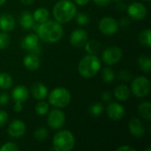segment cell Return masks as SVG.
<instances>
[{"label": "cell", "instance_id": "cell-1", "mask_svg": "<svg viewBox=\"0 0 151 151\" xmlns=\"http://www.w3.org/2000/svg\"><path fill=\"white\" fill-rule=\"evenodd\" d=\"M38 37L48 43H54L58 42L64 34L63 27L61 23L57 20H47L42 23H39L37 30Z\"/></svg>", "mask_w": 151, "mask_h": 151}, {"label": "cell", "instance_id": "cell-2", "mask_svg": "<svg viewBox=\"0 0 151 151\" xmlns=\"http://www.w3.org/2000/svg\"><path fill=\"white\" fill-rule=\"evenodd\" d=\"M76 13V5L70 0H59L53 7V17L55 20L61 24L72 20Z\"/></svg>", "mask_w": 151, "mask_h": 151}, {"label": "cell", "instance_id": "cell-3", "mask_svg": "<svg viewBox=\"0 0 151 151\" xmlns=\"http://www.w3.org/2000/svg\"><path fill=\"white\" fill-rule=\"evenodd\" d=\"M101 69L100 59L93 54L85 56L78 65V72L84 78L94 77Z\"/></svg>", "mask_w": 151, "mask_h": 151}, {"label": "cell", "instance_id": "cell-4", "mask_svg": "<svg viewBox=\"0 0 151 151\" xmlns=\"http://www.w3.org/2000/svg\"><path fill=\"white\" fill-rule=\"evenodd\" d=\"M52 145L56 151H71L75 145L74 135L68 130H60L54 135Z\"/></svg>", "mask_w": 151, "mask_h": 151}, {"label": "cell", "instance_id": "cell-5", "mask_svg": "<svg viewBox=\"0 0 151 151\" xmlns=\"http://www.w3.org/2000/svg\"><path fill=\"white\" fill-rule=\"evenodd\" d=\"M70 102L71 94L63 87L55 88L49 94V103L56 108H65L70 104Z\"/></svg>", "mask_w": 151, "mask_h": 151}, {"label": "cell", "instance_id": "cell-6", "mask_svg": "<svg viewBox=\"0 0 151 151\" xmlns=\"http://www.w3.org/2000/svg\"><path fill=\"white\" fill-rule=\"evenodd\" d=\"M132 93L139 98L147 96L150 92V80L144 76H139L132 81L131 84Z\"/></svg>", "mask_w": 151, "mask_h": 151}, {"label": "cell", "instance_id": "cell-7", "mask_svg": "<svg viewBox=\"0 0 151 151\" xmlns=\"http://www.w3.org/2000/svg\"><path fill=\"white\" fill-rule=\"evenodd\" d=\"M123 52L119 47L111 46L106 48L102 54V59L107 65H113L119 63L122 58Z\"/></svg>", "mask_w": 151, "mask_h": 151}, {"label": "cell", "instance_id": "cell-8", "mask_svg": "<svg viewBox=\"0 0 151 151\" xmlns=\"http://www.w3.org/2000/svg\"><path fill=\"white\" fill-rule=\"evenodd\" d=\"M47 122L50 128L60 129L65 123V114L59 109H54L49 112Z\"/></svg>", "mask_w": 151, "mask_h": 151}, {"label": "cell", "instance_id": "cell-9", "mask_svg": "<svg viewBox=\"0 0 151 151\" xmlns=\"http://www.w3.org/2000/svg\"><path fill=\"white\" fill-rule=\"evenodd\" d=\"M99 30L105 35H112L118 32L119 23L112 17H104L99 21Z\"/></svg>", "mask_w": 151, "mask_h": 151}, {"label": "cell", "instance_id": "cell-10", "mask_svg": "<svg viewBox=\"0 0 151 151\" xmlns=\"http://www.w3.org/2000/svg\"><path fill=\"white\" fill-rule=\"evenodd\" d=\"M127 14L128 16L135 20H141L145 19L147 15V8L146 6L139 2H134L130 5L127 6Z\"/></svg>", "mask_w": 151, "mask_h": 151}, {"label": "cell", "instance_id": "cell-11", "mask_svg": "<svg viewBox=\"0 0 151 151\" xmlns=\"http://www.w3.org/2000/svg\"><path fill=\"white\" fill-rule=\"evenodd\" d=\"M7 133L12 138H20L26 133V125L20 119H15L10 123Z\"/></svg>", "mask_w": 151, "mask_h": 151}, {"label": "cell", "instance_id": "cell-12", "mask_svg": "<svg viewBox=\"0 0 151 151\" xmlns=\"http://www.w3.org/2000/svg\"><path fill=\"white\" fill-rule=\"evenodd\" d=\"M21 48L29 51L37 53L39 49V37L35 34H28L21 41Z\"/></svg>", "mask_w": 151, "mask_h": 151}, {"label": "cell", "instance_id": "cell-13", "mask_svg": "<svg viewBox=\"0 0 151 151\" xmlns=\"http://www.w3.org/2000/svg\"><path fill=\"white\" fill-rule=\"evenodd\" d=\"M106 112L108 117L114 120H119L121 119L124 115H125V108L123 107V105H121L119 103L116 102H111L108 104V106L106 107Z\"/></svg>", "mask_w": 151, "mask_h": 151}, {"label": "cell", "instance_id": "cell-14", "mask_svg": "<svg viewBox=\"0 0 151 151\" xmlns=\"http://www.w3.org/2000/svg\"><path fill=\"white\" fill-rule=\"evenodd\" d=\"M87 41H88V33L82 28L75 29L74 31L72 32L70 35V43L73 47L81 48L84 46Z\"/></svg>", "mask_w": 151, "mask_h": 151}, {"label": "cell", "instance_id": "cell-15", "mask_svg": "<svg viewBox=\"0 0 151 151\" xmlns=\"http://www.w3.org/2000/svg\"><path fill=\"white\" fill-rule=\"evenodd\" d=\"M29 96V91L24 85L16 86L12 91V98L15 104H23Z\"/></svg>", "mask_w": 151, "mask_h": 151}, {"label": "cell", "instance_id": "cell-16", "mask_svg": "<svg viewBox=\"0 0 151 151\" xmlns=\"http://www.w3.org/2000/svg\"><path fill=\"white\" fill-rule=\"evenodd\" d=\"M128 129L132 135L141 138L145 134V127L143 126L142 120L138 118L132 119L128 123Z\"/></svg>", "mask_w": 151, "mask_h": 151}, {"label": "cell", "instance_id": "cell-17", "mask_svg": "<svg viewBox=\"0 0 151 151\" xmlns=\"http://www.w3.org/2000/svg\"><path fill=\"white\" fill-rule=\"evenodd\" d=\"M23 64L24 66L30 71L37 70L40 67V58L37 53L29 52L23 58Z\"/></svg>", "mask_w": 151, "mask_h": 151}, {"label": "cell", "instance_id": "cell-18", "mask_svg": "<svg viewBox=\"0 0 151 151\" xmlns=\"http://www.w3.org/2000/svg\"><path fill=\"white\" fill-rule=\"evenodd\" d=\"M31 93L34 98L37 100H43L48 96V88L44 84L41 82H36L33 84L31 88Z\"/></svg>", "mask_w": 151, "mask_h": 151}, {"label": "cell", "instance_id": "cell-19", "mask_svg": "<svg viewBox=\"0 0 151 151\" xmlns=\"http://www.w3.org/2000/svg\"><path fill=\"white\" fill-rule=\"evenodd\" d=\"M15 24V19L12 15L4 13L0 16V30L11 32L14 29Z\"/></svg>", "mask_w": 151, "mask_h": 151}, {"label": "cell", "instance_id": "cell-20", "mask_svg": "<svg viewBox=\"0 0 151 151\" xmlns=\"http://www.w3.org/2000/svg\"><path fill=\"white\" fill-rule=\"evenodd\" d=\"M32 15H33L34 20L35 22L42 23V22H45L49 19L50 12L48 11V9H46L44 7H40V8H37Z\"/></svg>", "mask_w": 151, "mask_h": 151}, {"label": "cell", "instance_id": "cell-21", "mask_svg": "<svg viewBox=\"0 0 151 151\" xmlns=\"http://www.w3.org/2000/svg\"><path fill=\"white\" fill-rule=\"evenodd\" d=\"M19 24L24 29H30L35 25V20L33 15L28 12H24L21 13L19 18Z\"/></svg>", "mask_w": 151, "mask_h": 151}, {"label": "cell", "instance_id": "cell-22", "mask_svg": "<svg viewBox=\"0 0 151 151\" xmlns=\"http://www.w3.org/2000/svg\"><path fill=\"white\" fill-rule=\"evenodd\" d=\"M114 96L119 101H126L130 96V89L126 85H119L114 90Z\"/></svg>", "mask_w": 151, "mask_h": 151}, {"label": "cell", "instance_id": "cell-23", "mask_svg": "<svg viewBox=\"0 0 151 151\" xmlns=\"http://www.w3.org/2000/svg\"><path fill=\"white\" fill-rule=\"evenodd\" d=\"M138 113L139 115L146 119V120H150L151 119V104L150 102L146 101L138 105Z\"/></svg>", "mask_w": 151, "mask_h": 151}, {"label": "cell", "instance_id": "cell-24", "mask_svg": "<svg viewBox=\"0 0 151 151\" xmlns=\"http://www.w3.org/2000/svg\"><path fill=\"white\" fill-rule=\"evenodd\" d=\"M138 64L141 70L146 73H150L151 69L150 57L146 55H142L138 58Z\"/></svg>", "mask_w": 151, "mask_h": 151}, {"label": "cell", "instance_id": "cell-25", "mask_svg": "<svg viewBox=\"0 0 151 151\" xmlns=\"http://www.w3.org/2000/svg\"><path fill=\"white\" fill-rule=\"evenodd\" d=\"M138 39H139V42H140L142 45H144V46H146V47L150 48V47L151 46L150 29V28H148V29H144V30H142V31L139 34Z\"/></svg>", "mask_w": 151, "mask_h": 151}, {"label": "cell", "instance_id": "cell-26", "mask_svg": "<svg viewBox=\"0 0 151 151\" xmlns=\"http://www.w3.org/2000/svg\"><path fill=\"white\" fill-rule=\"evenodd\" d=\"M85 46V49L89 53V54H96L99 50H100V42L96 40H89V41H87L86 43L84 44Z\"/></svg>", "mask_w": 151, "mask_h": 151}, {"label": "cell", "instance_id": "cell-27", "mask_svg": "<svg viewBox=\"0 0 151 151\" xmlns=\"http://www.w3.org/2000/svg\"><path fill=\"white\" fill-rule=\"evenodd\" d=\"M12 85V78L7 73H0V88L8 89Z\"/></svg>", "mask_w": 151, "mask_h": 151}, {"label": "cell", "instance_id": "cell-28", "mask_svg": "<svg viewBox=\"0 0 151 151\" xmlns=\"http://www.w3.org/2000/svg\"><path fill=\"white\" fill-rule=\"evenodd\" d=\"M102 78L105 83H111L115 80V73L111 67H105L102 71Z\"/></svg>", "mask_w": 151, "mask_h": 151}, {"label": "cell", "instance_id": "cell-29", "mask_svg": "<svg viewBox=\"0 0 151 151\" xmlns=\"http://www.w3.org/2000/svg\"><path fill=\"white\" fill-rule=\"evenodd\" d=\"M49 110H50L49 104L44 102V101L39 102L38 104H36V105L35 107V113L38 116H44V115H46L49 112Z\"/></svg>", "mask_w": 151, "mask_h": 151}, {"label": "cell", "instance_id": "cell-30", "mask_svg": "<svg viewBox=\"0 0 151 151\" xmlns=\"http://www.w3.org/2000/svg\"><path fill=\"white\" fill-rule=\"evenodd\" d=\"M49 136V132L45 127H39L34 133V137L36 141L42 142L46 140Z\"/></svg>", "mask_w": 151, "mask_h": 151}, {"label": "cell", "instance_id": "cell-31", "mask_svg": "<svg viewBox=\"0 0 151 151\" xmlns=\"http://www.w3.org/2000/svg\"><path fill=\"white\" fill-rule=\"evenodd\" d=\"M104 111V107L101 103H95L89 107V112L94 117L100 116Z\"/></svg>", "mask_w": 151, "mask_h": 151}, {"label": "cell", "instance_id": "cell-32", "mask_svg": "<svg viewBox=\"0 0 151 151\" xmlns=\"http://www.w3.org/2000/svg\"><path fill=\"white\" fill-rule=\"evenodd\" d=\"M11 42V37L7 34V32H1L0 33V50L6 49Z\"/></svg>", "mask_w": 151, "mask_h": 151}, {"label": "cell", "instance_id": "cell-33", "mask_svg": "<svg viewBox=\"0 0 151 151\" xmlns=\"http://www.w3.org/2000/svg\"><path fill=\"white\" fill-rule=\"evenodd\" d=\"M76 21H77L78 25H80V26H86V25H88L90 19H89L88 15H87L86 13L81 12V13L77 14V16H76Z\"/></svg>", "mask_w": 151, "mask_h": 151}, {"label": "cell", "instance_id": "cell-34", "mask_svg": "<svg viewBox=\"0 0 151 151\" xmlns=\"http://www.w3.org/2000/svg\"><path fill=\"white\" fill-rule=\"evenodd\" d=\"M19 146L14 143V142H8L6 143H4L1 148H0V151H19Z\"/></svg>", "mask_w": 151, "mask_h": 151}, {"label": "cell", "instance_id": "cell-35", "mask_svg": "<svg viewBox=\"0 0 151 151\" xmlns=\"http://www.w3.org/2000/svg\"><path fill=\"white\" fill-rule=\"evenodd\" d=\"M119 79L122 81L127 82L132 79V74L128 70H122L119 73Z\"/></svg>", "mask_w": 151, "mask_h": 151}, {"label": "cell", "instance_id": "cell-36", "mask_svg": "<svg viewBox=\"0 0 151 151\" xmlns=\"http://www.w3.org/2000/svg\"><path fill=\"white\" fill-rule=\"evenodd\" d=\"M7 121H8V114L4 111H0V127H4Z\"/></svg>", "mask_w": 151, "mask_h": 151}, {"label": "cell", "instance_id": "cell-37", "mask_svg": "<svg viewBox=\"0 0 151 151\" xmlns=\"http://www.w3.org/2000/svg\"><path fill=\"white\" fill-rule=\"evenodd\" d=\"M9 102V94L8 93H2L0 94V106H4Z\"/></svg>", "mask_w": 151, "mask_h": 151}, {"label": "cell", "instance_id": "cell-38", "mask_svg": "<svg viewBox=\"0 0 151 151\" xmlns=\"http://www.w3.org/2000/svg\"><path fill=\"white\" fill-rule=\"evenodd\" d=\"M101 97L104 102H109V101L111 100V94L110 92H108V91H104V92L102 93Z\"/></svg>", "mask_w": 151, "mask_h": 151}, {"label": "cell", "instance_id": "cell-39", "mask_svg": "<svg viewBox=\"0 0 151 151\" xmlns=\"http://www.w3.org/2000/svg\"><path fill=\"white\" fill-rule=\"evenodd\" d=\"M93 2L99 6H106L111 4V0H93Z\"/></svg>", "mask_w": 151, "mask_h": 151}, {"label": "cell", "instance_id": "cell-40", "mask_svg": "<svg viewBox=\"0 0 151 151\" xmlns=\"http://www.w3.org/2000/svg\"><path fill=\"white\" fill-rule=\"evenodd\" d=\"M117 151H135V149L126 145V146H121V147L118 148Z\"/></svg>", "mask_w": 151, "mask_h": 151}, {"label": "cell", "instance_id": "cell-41", "mask_svg": "<svg viewBox=\"0 0 151 151\" xmlns=\"http://www.w3.org/2000/svg\"><path fill=\"white\" fill-rule=\"evenodd\" d=\"M128 24H129V19H128L127 18L124 17L123 19H120V22H119V25H120V26H122V27H127Z\"/></svg>", "mask_w": 151, "mask_h": 151}, {"label": "cell", "instance_id": "cell-42", "mask_svg": "<svg viewBox=\"0 0 151 151\" xmlns=\"http://www.w3.org/2000/svg\"><path fill=\"white\" fill-rule=\"evenodd\" d=\"M13 110H14L15 112H20L22 111V104H15L14 103Z\"/></svg>", "mask_w": 151, "mask_h": 151}, {"label": "cell", "instance_id": "cell-43", "mask_svg": "<svg viewBox=\"0 0 151 151\" xmlns=\"http://www.w3.org/2000/svg\"><path fill=\"white\" fill-rule=\"evenodd\" d=\"M74 2L78 4V5H86L88 2H89V0H74Z\"/></svg>", "mask_w": 151, "mask_h": 151}, {"label": "cell", "instance_id": "cell-44", "mask_svg": "<svg viewBox=\"0 0 151 151\" xmlns=\"http://www.w3.org/2000/svg\"><path fill=\"white\" fill-rule=\"evenodd\" d=\"M19 1L24 5H30V4H32L34 3L35 0H19Z\"/></svg>", "mask_w": 151, "mask_h": 151}, {"label": "cell", "instance_id": "cell-45", "mask_svg": "<svg viewBox=\"0 0 151 151\" xmlns=\"http://www.w3.org/2000/svg\"><path fill=\"white\" fill-rule=\"evenodd\" d=\"M117 7H118V9L119 10H120V11H122L123 9H125L126 8V5L125 4H123V3H121L120 1L118 3V5H117Z\"/></svg>", "mask_w": 151, "mask_h": 151}, {"label": "cell", "instance_id": "cell-46", "mask_svg": "<svg viewBox=\"0 0 151 151\" xmlns=\"http://www.w3.org/2000/svg\"><path fill=\"white\" fill-rule=\"evenodd\" d=\"M5 1H6V0H0V6H1V5H3V4L5 3Z\"/></svg>", "mask_w": 151, "mask_h": 151}, {"label": "cell", "instance_id": "cell-47", "mask_svg": "<svg viewBox=\"0 0 151 151\" xmlns=\"http://www.w3.org/2000/svg\"><path fill=\"white\" fill-rule=\"evenodd\" d=\"M111 1H114V2H119V1H121V0H111Z\"/></svg>", "mask_w": 151, "mask_h": 151}, {"label": "cell", "instance_id": "cell-48", "mask_svg": "<svg viewBox=\"0 0 151 151\" xmlns=\"http://www.w3.org/2000/svg\"><path fill=\"white\" fill-rule=\"evenodd\" d=\"M143 1H147V2H150V0H143Z\"/></svg>", "mask_w": 151, "mask_h": 151}]
</instances>
